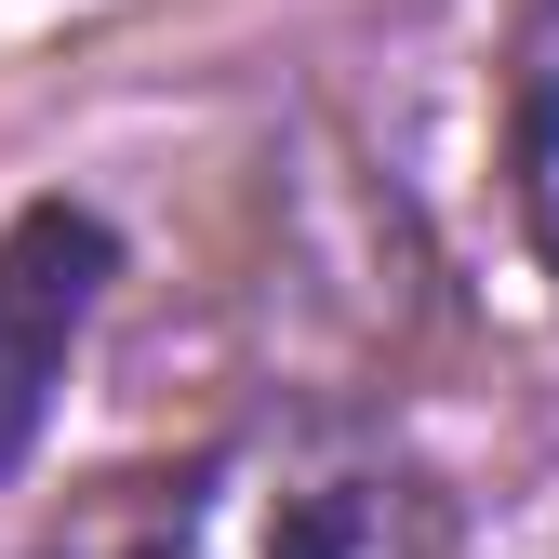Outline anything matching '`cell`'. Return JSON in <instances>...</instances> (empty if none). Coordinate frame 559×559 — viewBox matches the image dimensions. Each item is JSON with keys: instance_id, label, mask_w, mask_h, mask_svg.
<instances>
[{"instance_id": "obj_1", "label": "cell", "mask_w": 559, "mask_h": 559, "mask_svg": "<svg viewBox=\"0 0 559 559\" xmlns=\"http://www.w3.org/2000/svg\"><path fill=\"white\" fill-rule=\"evenodd\" d=\"M40 559H453L440 479L360 413H253L174 466L94 479Z\"/></svg>"}, {"instance_id": "obj_2", "label": "cell", "mask_w": 559, "mask_h": 559, "mask_svg": "<svg viewBox=\"0 0 559 559\" xmlns=\"http://www.w3.org/2000/svg\"><path fill=\"white\" fill-rule=\"evenodd\" d=\"M107 294V227L67 214V200H40V214H14V240H0V466L27 453L40 400L67 373V346H81Z\"/></svg>"}, {"instance_id": "obj_3", "label": "cell", "mask_w": 559, "mask_h": 559, "mask_svg": "<svg viewBox=\"0 0 559 559\" xmlns=\"http://www.w3.org/2000/svg\"><path fill=\"white\" fill-rule=\"evenodd\" d=\"M507 147H520V214H533V240H546V266H559V0L533 14V40H520Z\"/></svg>"}]
</instances>
